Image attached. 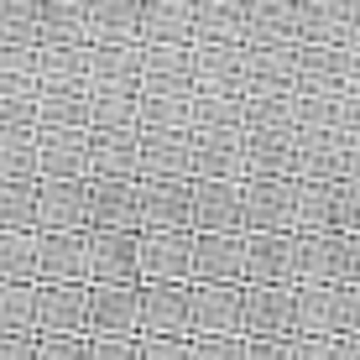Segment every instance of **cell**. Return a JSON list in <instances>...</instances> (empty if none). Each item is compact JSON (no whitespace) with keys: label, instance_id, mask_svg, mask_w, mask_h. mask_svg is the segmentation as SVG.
<instances>
[{"label":"cell","instance_id":"ba28073f","mask_svg":"<svg viewBox=\"0 0 360 360\" xmlns=\"http://www.w3.org/2000/svg\"><path fill=\"white\" fill-rule=\"evenodd\" d=\"M340 126H292V183H340Z\"/></svg>","mask_w":360,"mask_h":360},{"label":"cell","instance_id":"8992f818","mask_svg":"<svg viewBox=\"0 0 360 360\" xmlns=\"http://www.w3.org/2000/svg\"><path fill=\"white\" fill-rule=\"evenodd\" d=\"M37 288H89V235H37Z\"/></svg>","mask_w":360,"mask_h":360},{"label":"cell","instance_id":"484cf974","mask_svg":"<svg viewBox=\"0 0 360 360\" xmlns=\"http://www.w3.org/2000/svg\"><path fill=\"white\" fill-rule=\"evenodd\" d=\"M193 235H240V183H193Z\"/></svg>","mask_w":360,"mask_h":360},{"label":"cell","instance_id":"f1b7e54d","mask_svg":"<svg viewBox=\"0 0 360 360\" xmlns=\"http://www.w3.org/2000/svg\"><path fill=\"white\" fill-rule=\"evenodd\" d=\"M89 89H120V94H141V42H120V47H89Z\"/></svg>","mask_w":360,"mask_h":360},{"label":"cell","instance_id":"b9f144b4","mask_svg":"<svg viewBox=\"0 0 360 360\" xmlns=\"http://www.w3.org/2000/svg\"><path fill=\"white\" fill-rule=\"evenodd\" d=\"M193 360H240L245 355V340H188Z\"/></svg>","mask_w":360,"mask_h":360},{"label":"cell","instance_id":"d6986e66","mask_svg":"<svg viewBox=\"0 0 360 360\" xmlns=\"http://www.w3.org/2000/svg\"><path fill=\"white\" fill-rule=\"evenodd\" d=\"M89 288H37V340H89Z\"/></svg>","mask_w":360,"mask_h":360},{"label":"cell","instance_id":"836d02e7","mask_svg":"<svg viewBox=\"0 0 360 360\" xmlns=\"http://www.w3.org/2000/svg\"><path fill=\"white\" fill-rule=\"evenodd\" d=\"M0 235H37V183H0Z\"/></svg>","mask_w":360,"mask_h":360},{"label":"cell","instance_id":"7a4b0ae2","mask_svg":"<svg viewBox=\"0 0 360 360\" xmlns=\"http://www.w3.org/2000/svg\"><path fill=\"white\" fill-rule=\"evenodd\" d=\"M136 183H193V131H141Z\"/></svg>","mask_w":360,"mask_h":360},{"label":"cell","instance_id":"681fc988","mask_svg":"<svg viewBox=\"0 0 360 360\" xmlns=\"http://www.w3.org/2000/svg\"><path fill=\"white\" fill-rule=\"evenodd\" d=\"M345 334H360V288H345Z\"/></svg>","mask_w":360,"mask_h":360},{"label":"cell","instance_id":"7bdbcfd3","mask_svg":"<svg viewBox=\"0 0 360 360\" xmlns=\"http://www.w3.org/2000/svg\"><path fill=\"white\" fill-rule=\"evenodd\" d=\"M89 360H141V340H89Z\"/></svg>","mask_w":360,"mask_h":360},{"label":"cell","instance_id":"ab89813d","mask_svg":"<svg viewBox=\"0 0 360 360\" xmlns=\"http://www.w3.org/2000/svg\"><path fill=\"white\" fill-rule=\"evenodd\" d=\"M329 230L360 235V183H334L329 188Z\"/></svg>","mask_w":360,"mask_h":360},{"label":"cell","instance_id":"4fadbf2b","mask_svg":"<svg viewBox=\"0 0 360 360\" xmlns=\"http://www.w3.org/2000/svg\"><path fill=\"white\" fill-rule=\"evenodd\" d=\"M84 235H141V219H136V183H89V198H84Z\"/></svg>","mask_w":360,"mask_h":360},{"label":"cell","instance_id":"f35d334b","mask_svg":"<svg viewBox=\"0 0 360 360\" xmlns=\"http://www.w3.org/2000/svg\"><path fill=\"white\" fill-rule=\"evenodd\" d=\"M193 131H240V99L193 94Z\"/></svg>","mask_w":360,"mask_h":360},{"label":"cell","instance_id":"bcb514c9","mask_svg":"<svg viewBox=\"0 0 360 360\" xmlns=\"http://www.w3.org/2000/svg\"><path fill=\"white\" fill-rule=\"evenodd\" d=\"M240 360H292V340H245Z\"/></svg>","mask_w":360,"mask_h":360},{"label":"cell","instance_id":"9a60e30c","mask_svg":"<svg viewBox=\"0 0 360 360\" xmlns=\"http://www.w3.org/2000/svg\"><path fill=\"white\" fill-rule=\"evenodd\" d=\"M89 131H37V183H84Z\"/></svg>","mask_w":360,"mask_h":360},{"label":"cell","instance_id":"52a82bcc","mask_svg":"<svg viewBox=\"0 0 360 360\" xmlns=\"http://www.w3.org/2000/svg\"><path fill=\"white\" fill-rule=\"evenodd\" d=\"M297 240V288H345L350 282V245L345 235H292Z\"/></svg>","mask_w":360,"mask_h":360},{"label":"cell","instance_id":"30bf717a","mask_svg":"<svg viewBox=\"0 0 360 360\" xmlns=\"http://www.w3.org/2000/svg\"><path fill=\"white\" fill-rule=\"evenodd\" d=\"M193 288H245V235H193Z\"/></svg>","mask_w":360,"mask_h":360},{"label":"cell","instance_id":"83f0119b","mask_svg":"<svg viewBox=\"0 0 360 360\" xmlns=\"http://www.w3.org/2000/svg\"><path fill=\"white\" fill-rule=\"evenodd\" d=\"M345 288H297V340H340Z\"/></svg>","mask_w":360,"mask_h":360},{"label":"cell","instance_id":"7402d4cb","mask_svg":"<svg viewBox=\"0 0 360 360\" xmlns=\"http://www.w3.org/2000/svg\"><path fill=\"white\" fill-rule=\"evenodd\" d=\"M136 141L141 131H89V172L84 183H136Z\"/></svg>","mask_w":360,"mask_h":360},{"label":"cell","instance_id":"5b68a950","mask_svg":"<svg viewBox=\"0 0 360 360\" xmlns=\"http://www.w3.org/2000/svg\"><path fill=\"white\" fill-rule=\"evenodd\" d=\"M245 58V99L262 94H292V63H297V42L292 37H271V42H240Z\"/></svg>","mask_w":360,"mask_h":360},{"label":"cell","instance_id":"c3c4849f","mask_svg":"<svg viewBox=\"0 0 360 360\" xmlns=\"http://www.w3.org/2000/svg\"><path fill=\"white\" fill-rule=\"evenodd\" d=\"M0 360H37V340H0Z\"/></svg>","mask_w":360,"mask_h":360},{"label":"cell","instance_id":"8d00e7d4","mask_svg":"<svg viewBox=\"0 0 360 360\" xmlns=\"http://www.w3.org/2000/svg\"><path fill=\"white\" fill-rule=\"evenodd\" d=\"M329 188L334 183H297V193H292V235H324L329 230Z\"/></svg>","mask_w":360,"mask_h":360},{"label":"cell","instance_id":"4316f807","mask_svg":"<svg viewBox=\"0 0 360 360\" xmlns=\"http://www.w3.org/2000/svg\"><path fill=\"white\" fill-rule=\"evenodd\" d=\"M141 94H193V47H141Z\"/></svg>","mask_w":360,"mask_h":360},{"label":"cell","instance_id":"cb8c5ba5","mask_svg":"<svg viewBox=\"0 0 360 360\" xmlns=\"http://www.w3.org/2000/svg\"><path fill=\"white\" fill-rule=\"evenodd\" d=\"M136 42L141 47H193V6H183V0L136 6Z\"/></svg>","mask_w":360,"mask_h":360},{"label":"cell","instance_id":"7dc6e473","mask_svg":"<svg viewBox=\"0 0 360 360\" xmlns=\"http://www.w3.org/2000/svg\"><path fill=\"white\" fill-rule=\"evenodd\" d=\"M292 360H334V340H292Z\"/></svg>","mask_w":360,"mask_h":360},{"label":"cell","instance_id":"74e56055","mask_svg":"<svg viewBox=\"0 0 360 360\" xmlns=\"http://www.w3.org/2000/svg\"><path fill=\"white\" fill-rule=\"evenodd\" d=\"M136 126V94L89 89V131H131Z\"/></svg>","mask_w":360,"mask_h":360},{"label":"cell","instance_id":"603a6c76","mask_svg":"<svg viewBox=\"0 0 360 360\" xmlns=\"http://www.w3.org/2000/svg\"><path fill=\"white\" fill-rule=\"evenodd\" d=\"M89 183H37V235H84Z\"/></svg>","mask_w":360,"mask_h":360},{"label":"cell","instance_id":"e575fe53","mask_svg":"<svg viewBox=\"0 0 360 360\" xmlns=\"http://www.w3.org/2000/svg\"><path fill=\"white\" fill-rule=\"evenodd\" d=\"M0 340H37V288H0Z\"/></svg>","mask_w":360,"mask_h":360},{"label":"cell","instance_id":"d6a6232c","mask_svg":"<svg viewBox=\"0 0 360 360\" xmlns=\"http://www.w3.org/2000/svg\"><path fill=\"white\" fill-rule=\"evenodd\" d=\"M0 183H37V131H0Z\"/></svg>","mask_w":360,"mask_h":360},{"label":"cell","instance_id":"ac0fdd59","mask_svg":"<svg viewBox=\"0 0 360 360\" xmlns=\"http://www.w3.org/2000/svg\"><path fill=\"white\" fill-rule=\"evenodd\" d=\"M89 288H141L136 235H89Z\"/></svg>","mask_w":360,"mask_h":360},{"label":"cell","instance_id":"60d3db41","mask_svg":"<svg viewBox=\"0 0 360 360\" xmlns=\"http://www.w3.org/2000/svg\"><path fill=\"white\" fill-rule=\"evenodd\" d=\"M37 360H89V340H37Z\"/></svg>","mask_w":360,"mask_h":360},{"label":"cell","instance_id":"3957f363","mask_svg":"<svg viewBox=\"0 0 360 360\" xmlns=\"http://www.w3.org/2000/svg\"><path fill=\"white\" fill-rule=\"evenodd\" d=\"M240 340H297V288H245Z\"/></svg>","mask_w":360,"mask_h":360},{"label":"cell","instance_id":"ffe728a7","mask_svg":"<svg viewBox=\"0 0 360 360\" xmlns=\"http://www.w3.org/2000/svg\"><path fill=\"white\" fill-rule=\"evenodd\" d=\"M193 183H245L240 131H193Z\"/></svg>","mask_w":360,"mask_h":360},{"label":"cell","instance_id":"8fae6325","mask_svg":"<svg viewBox=\"0 0 360 360\" xmlns=\"http://www.w3.org/2000/svg\"><path fill=\"white\" fill-rule=\"evenodd\" d=\"M245 288H297L292 235H245Z\"/></svg>","mask_w":360,"mask_h":360},{"label":"cell","instance_id":"4dcf8cb0","mask_svg":"<svg viewBox=\"0 0 360 360\" xmlns=\"http://www.w3.org/2000/svg\"><path fill=\"white\" fill-rule=\"evenodd\" d=\"M193 42H245V6H225V0H209L193 6Z\"/></svg>","mask_w":360,"mask_h":360},{"label":"cell","instance_id":"d4e9b609","mask_svg":"<svg viewBox=\"0 0 360 360\" xmlns=\"http://www.w3.org/2000/svg\"><path fill=\"white\" fill-rule=\"evenodd\" d=\"M37 131H89V84H37Z\"/></svg>","mask_w":360,"mask_h":360},{"label":"cell","instance_id":"f6af8a7d","mask_svg":"<svg viewBox=\"0 0 360 360\" xmlns=\"http://www.w3.org/2000/svg\"><path fill=\"white\" fill-rule=\"evenodd\" d=\"M340 183H360V131H345V146H340Z\"/></svg>","mask_w":360,"mask_h":360},{"label":"cell","instance_id":"f907efd6","mask_svg":"<svg viewBox=\"0 0 360 360\" xmlns=\"http://www.w3.org/2000/svg\"><path fill=\"white\" fill-rule=\"evenodd\" d=\"M334 360H360V334H340L334 340Z\"/></svg>","mask_w":360,"mask_h":360},{"label":"cell","instance_id":"6da1fadb","mask_svg":"<svg viewBox=\"0 0 360 360\" xmlns=\"http://www.w3.org/2000/svg\"><path fill=\"white\" fill-rule=\"evenodd\" d=\"M141 288H193V235L188 230H146L136 235Z\"/></svg>","mask_w":360,"mask_h":360},{"label":"cell","instance_id":"277c9868","mask_svg":"<svg viewBox=\"0 0 360 360\" xmlns=\"http://www.w3.org/2000/svg\"><path fill=\"white\" fill-rule=\"evenodd\" d=\"M292 178L240 183V235H292Z\"/></svg>","mask_w":360,"mask_h":360},{"label":"cell","instance_id":"9c48e42d","mask_svg":"<svg viewBox=\"0 0 360 360\" xmlns=\"http://www.w3.org/2000/svg\"><path fill=\"white\" fill-rule=\"evenodd\" d=\"M245 288H188V340H240Z\"/></svg>","mask_w":360,"mask_h":360},{"label":"cell","instance_id":"5bb4252c","mask_svg":"<svg viewBox=\"0 0 360 360\" xmlns=\"http://www.w3.org/2000/svg\"><path fill=\"white\" fill-rule=\"evenodd\" d=\"M141 324V288H89V340H136Z\"/></svg>","mask_w":360,"mask_h":360},{"label":"cell","instance_id":"1f68e13d","mask_svg":"<svg viewBox=\"0 0 360 360\" xmlns=\"http://www.w3.org/2000/svg\"><path fill=\"white\" fill-rule=\"evenodd\" d=\"M0 288H37V235H0Z\"/></svg>","mask_w":360,"mask_h":360},{"label":"cell","instance_id":"7c38bea8","mask_svg":"<svg viewBox=\"0 0 360 360\" xmlns=\"http://www.w3.org/2000/svg\"><path fill=\"white\" fill-rule=\"evenodd\" d=\"M245 183L292 178V126H240Z\"/></svg>","mask_w":360,"mask_h":360},{"label":"cell","instance_id":"e0dca14e","mask_svg":"<svg viewBox=\"0 0 360 360\" xmlns=\"http://www.w3.org/2000/svg\"><path fill=\"white\" fill-rule=\"evenodd\" d=\"M245 89V58L235 42H193V94H230Z\"/></svg>","mask_w":360,"mask_h":360},{"label":"cell","instance_id":"f546056e","mask_svg":"<svg viewBox=\"0 0 360 360\" xmlns=\"http://www.w3.org/2000/svg\"><path fill=\"white\" fill-rule=\"evenodd\" d=\"M136 131H193V94H136Z\"/></svg>","mask_w":360,"mask_h":360},{"label":"cell","instance_id":"ee69618b","mask_svg":"<svg viewBox=\"0 0 360 360\" xmlns=\"http://www.w3.org/2000/svg\"><path fill=\"white\" fill-rule=\"evenodd\" d=\"M141 360H193L188 340H141Z\"/></svg>","mask_w":360,"mask_h":360},{"label":"cell","instance_id":"d590c367","mask_svg":"<svg viewBox=\"0 0 360 360\" xmlns=\"http://www.w3.org/2000/svg\"><path fill=\"white\" fill-rule=\"evenodd\" d=\"M136 42V6H89V47Z\"/></svg>","mask_w":360,"mask_h":360},{"label":"cell","instance_id":"2e32d148","mask_svg":"<svg viewBox=\"0 0 360 360\" xmlns=\"http://www.w3.org/2000/svg\"><path fill=\"white\" fill-rule=\"evenodd\" d=\"M136 219H141V235L146 230H188L193 225V183H136Z\"/></svg>","mask_w":360,"mask_h":360},{"label":"cell","instance_id":"44dd1931","mask_svg":"<svg viewBox=\"0 0 360 360\" xmlns=\"http://www.w3.org/2000/svg\"><path fill=\"white\" fill-rule=\"evenodd\" d=\"M136 340H188V288H141Z\"/></svg>","mask_w":360,"mask_h":360}]
</instances>
